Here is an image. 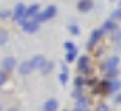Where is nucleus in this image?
Masks as SVG:
<instances>
[{
	"label": "nucleus",
	"instance_id": "1",
	"mask_svg": "<svg viewBox=\"0 0 121 111\" xmlns=\"http://www.w3.org/2000/svg\"><path fill=\"white\" fill-rule=\"evenodd\" d=\"M56 15V7H53V5H50V7H47L43 12H38L37 13V17L33 18L35 22H45V20H50V18H53Z\"/></svg>",
	"mask_w": 121,
	"mask_h": 111
},
{
	"label": "nucleus",
	"instance_id": "2",
	"mask_svg": "<svg viewBox=\"0 0 121 111\" xmlns=\"http://www.w3.org/2000/svg\"><path fill=\"white\" fill-rule=\"evenodd\" d=\"M20 25H22V28L27 32V33H35L37 30H38V27H40V23L38 22H35V20H20Z\"/></svg>",
	"mask_w": 121,
	"mask_h": 111
},
{
	"label": "nucleus",
	"instance_id": "3",
	"mask_svg": "<svg viewBox=\"0 0 121 111\" xmlns=\"http://www.w3.org/2000/svg\"><path fill=\"white\" fill-rule=\"evenodd\" d=\"M25 10H27V7H25L23 4H18V5L15 7V10H13V15H12V17L20 22V20L25 18Z\"/></svg>",
	"mask_w": 121,
	"mask_h": 111
},
{
	"label": "nucleus",
	"instance_id": "4",
	"mask_svg": "<svg viewBox=\"0 0 121 111\" xmlns=\"http://www.w3.org/2000/svg\"><path fill=\"white\" fill-rule=\"evenodd\" d=\"M38 12H40V7H38L37 4L27 7V10H25V20H27V18H35Z\"/></svg>",
	"mask_w": 121,
	"mask_h": 111
},
{
	"label": "nucleus",
	"instance_id": "5",
	"mask_svg": "<svg viewBox=\"0 0 121 111\" xmlns=\"http://www.w3.org/2000/svg\"><path fill=\"white\" fill-rule=\"evenodd\" d=\"M78 68H80V71H83V73H90V71H91V68H90V60H88L86 56H81V58L78 60Z\"/></svg>",
	"mask_w": 121,
	"mask_h": 111
},
{
	"label": "nucleus",
	"instance_id": "6",
	"mask_svg": "<svg viewBox=\"0 0 121 111\" xmlns=\"http://www.w3.org/2000/svg\"><path fill=\"white\" fill-rule=\"evenodd\" d=\"M118 65H119V58H118V56H111V58L106 61V65H104V70H106V71L118 70Z\"/></svg>",
	"mask_w": 121,
	"mask_h": 111
},
{
	"label": "nucleus",
	"instance_id": "7",
	"mask_svg": "<svg viewBox=\"0 0 121 111\" xmlns=\"http://www.w3.org/2000/svg\"><path fill=\"white\" fill-rule=\"evenodd\" d=\"M32 63V66H33V70L35 68H43L45 66V63H47V60H45V56H42V55H37V56H33V60L30 61Z\"/></svg>",
	"mask_w": 121,
	"mask_h": 111
},
{
	"label": "nucleus",
	"instance_id": "8",
	"mask_svg": "<svg viewBox=\"0 0 121 111\" xmlns=\"http://www.w3.org/2000/svg\"><path fill=\"white\" fill-rule=\"evenodd\" d=\"M93 0H80L78 2V9H80V12H90L91 9H93Z\"/></svg>",
	"mask_w": 121,
	"mask_h": 111
},
{
	"label": "nucleus",
	"instance_id": "9",
	"mask_svg": "<svg viewBox=\"0 0 121 111\" xmlns=\"http://www.w3.org/2000/svg\"><path fill=\"white\" fill-rule=\"evenodd\" d=\"M2 65H4V70L10 71V70H13V68H15V65H17V60H15L13 56H7V58H4Z\"/></svg>",
	"mask_w": 121,
	"mask_h": 111
},
{
	"label": "nucleus",
	"instance_id": "10",
	"mask_svg": "<svg viewBox=\"0 0 121 111\" xmlns=\"http://www.w3.org/2000/svg\"><path fill=\"white\" fill-rule=\"evenodd\" d=\"M121 88V83H119V80H108V91L109 93H116L118 90Z\"/></svg>",
	"mask_w": 121,
	"mask_h": 111
},
{
	"label": "nucleus",
	"instance_id": "11",
	"mask_svg": "<svg viewBox=\"0 0 121 111\" xmlns=\"http://www.w3.org/2000/svg\"><path fill=\"white\" fill-rule=\"evenodd\" d=\"M58 109V101L56 99H48L43 104V111H56Z\"/></svg>",
	"mask_w": 121,
	"mask_h": 111
},
{
	"label": "nucleus",
	"instance_id": "12",
	"mask_svg": "<svg viewBox=\"0 0 121 111\" xmlns=\"http://www.w3.org/2000/svg\"><path fill=\"white\" fill-rule=\"evenodd\" d=\"M32 71H33V66H32L30 61H23V63L20 65V73H22V75H28V73H32Z\"/></svg>",
	"mask_w": 121,
	"mask_h": 111
},
{
	"label": "nucleus",
	"instance_id": "13",
	"mask_svg": "<svg viewBox=\"0 0 121 111\" xmlns=\"http://www.w3.org/2000/svg\"><path fill=\"white\" fill-rule=\"evenodd\" d=\"M101 35H103V30H95L93 33H91V40H90V47L93 45V43H96L99 38H101Z\"/></svg>",
	"mask_w": 121,
	"mask_h": 111
},
{
	"label": "nucleus",
	"instance_id": "14",
	"mask_svg": "<svg viewBox=\"0 0 121 111\" xmlns=\"http://www.w3.org/2000/svg\"><path fill=\"white\" fill-rule=\"evenodd\" d=\"M86 106H88V99H86V98H78L76 109H86Z\"/></svg>",
	"mask_w": 121,
	"mask_h": 111
},
{
	"label": "nucleus",
	"instance_id": "15",
	"mask_svg": "<svg viewBox=\"0 0 121 111\" xmlns=\"http://www.w3.org/2000/svg\"><path fill=\"white\" fill-rule=\"evenodd\" d=\"M101 30H103V32H104V30H114V23H113V20H106Z\"/></svg>",
	"mask_w": 121,
	"mask_h": 111
},
{
	"label": "nucleus",
	"instance_id": "16",
	"mask_svg": "<svg viewBox=\"0 0 121 111\" xmlns=\"http://www.w3.org/2000/svg\"><path fill=\"white\" fill-rule=\"evenodd\" d=\"M9 40V33L7 32H0V45H5Z\"/></svg>",
	"mask_w": 121,
	"mask_h": 111
},
{
	"label": "nucleus",
	"instance_id": "17",
	"mask_svg": "<svg viewBox=\"0 0 121 111\" xmlns=\"http://www.w3.org/2000/svg\"><path fill=\"white\" fill-rule=\"evenodd\" d=\"M75 56H76V50L68 51V53H66V61H68V63H71V61L75 60Z\"/></svg>",
	"mask_w": 121,
	"mask_h": 111
},
{
	"label": "nucleus",
	"instance_id": "18",
	"mask_svg": "<svg viewBox=\"0 0 121 111\" xmlns=\"http://www.w3.org/2000/svg\"><path fill=\"white\" fill-rule=\"evenodd\" d=\"M119 18H121V9H118L111 13V20H119Z\"/></svg>",
	"mask_w": 121,
	"mask_h": 111
},
{
	"label": "nucleus",
	"instance_id": "19",
	"mask_svg": "<svg viewBox=\"0 0 121 111\" xmlns=\"http://www.w3.org/2000/svg\"><path fill=\"white\" fill-rule=\"evenodd\" d=\"M52 68H53V63H45V66L42 68V71H43V73H50Z\"/></svg>",
	"mask_w": 121,
	"mask_h": 111
},
{
	"label": "nucleus",
	"instance_id": "20",
	"mask_svg": "<svg viewBox=\"0 0 121 111\" xmlns=\"http://www.w3.org/2000/svg\"><path fill=\"white\" fill-rule=\"evenodd\" d=\"M65 48H66L68 51H71V50H76V47H75V43H73V42H66V43H65Z\"/></svg>",
	"mask_w": 121,
	"mask_h": 111
},
{
	"label": "nucleus",
	"instance_id": "21",
	"mask_svg": "<svg viewBox=\"0 0 121 111\" xmlns=\"http://www.w3.org/2000/svg\"><path fill=\"white\" fill-rule=\"evenodd\" d=\"M58 78H60V81H61V85H65V83L68 81V75H66V71H63V73H61V75H60Z\"/></svg>",
	"mask_w": 121,
	"mask_h": 111
},
{
	"label": "nucleus",
	"instance_id": "22",
	"mask_svg": "<svg viewBox=\"0 0 121 111\" xmlns=\"http://www.w3.org/2000/svg\"><path fill=\"white\" fill-rule=\"evenodd\" d=\"M70 32H71L73 35H78V33H80V28H78L76 25H70Z\"/></svg>",
	"mask_w": 121,
	"mask_h": 111
},
{
	"label": "nucleus",
	"instance_id": "23",
	"mask_svg": "<svg viewBox=\"0 0 121 111\" xmlns=\"http://www.w3.org/2000/svg\"><path fill=\"white\" fill-rule=\"evenodd\" d=\"M5 80H7V76H5V75H4L2 71H0V86H2V85L5 83Z\"/></svg>",
	"mask_w": 121,
	"mask_h": 111
},
{
	"label": "nucleus",
	"instance_id": "24",
	"mask_svg": "<svg viewBox=\"0 0 121 111\" xmlns=\"http://www.w3.org/2000/svg\"><path fill=\"white\" fill-rule=\"evenodd\" d=\"M75 83H76V88H80V86L83 85V78H76V81H75Z\"/></svg>",
	"mask_w": 121,
	"mask_h": 111
},
{
	"label": "nucleus",
	"instance_id": "25",
	"mask_svg": "<svg viewBox=\"0 0 121 111\" xmlns=\"http://www.w3.org/2000/svg\"><path fill=\"white\" fill-rule=\"evenodd\" d=\"M10 13H9V10H4V12H0V17H4V18H7Z\"/></svg>",
	"mask_w": 121,
	"mask_h": 111
},
{
	"label": "nucleus",
	"instance_id": "26",
	"mask_svg": "<svg viewBox=\"0 0 121 111\" xmlns=\"http://www.w3.org/2000/svg\"><path fill=\"white\" fill-rule=\"evenodd\" d=\"M114 103H118V104L121 103V93H119V94H116V98H114Z\"/></svg>",
	"mask_w": 121,
	"mask_h": 111
},
{
	"label": "nucleus",
	"instance_id": "27",
	"mask_svg": "<svg viewBox=\"0 0 121 111\" xmlns=\"http://www.w3.org/2000/svg\"><path fill=\"white\" fill-rule=\"evenodd\" d=\"M98 111H108V108H106V106H101V108H99Z\"/></svg>",
	"mask_w": 121,
	"mask_h": 111
},
{
	"label": "nucleus",
	"instance_id": "28",
	"mask_svg": "<svg viewBox=\"0 0 121 111\" xmlns=\"http://www.w3.org/2000/svg\"><path fill=\"white\" fill-rule=\"evenodd\" d=\"M9 111H18V109H17V108H10Z\"/></svg>",
	"mask_w": 121,
	"mask_h": 111
},
{
	"label": "nucleus",
	"instance_id": "29",
	"mask_svg": "<svg viewBox=\"0 0 121 111\" xmlns=\"http://www.w3.org/2000/svg\"><path fill=\"white\" fill-rule=\"evenodd\" d=\"M75 111H88V109H75Z\"/></svg>",
	"mask_w": 121,
	"mask_h": 111
},
{
	"label": "nucleus",
	"instance_id": "30",
	"mask_svg": "<svg viewBox=\"0 0 121 111\" xmlns=\"http://www.w3.org/2000/svg\"><path fill=\"white\" fill-rule=\"evenodd\" d=\"M0 109H2V104H0Z\"/></svg>",
	"mask_w": 121,
	"mask_h": 111
},
{
	"label": "nucleus",
	"instance_id": "31",
	"mask_svg": "<svg viewBox=\"0 0 121 111\" xmlns=\"http://www.w3.org/2000/svg\"><path fill=\"white\" fill-rule=\"evenodd\" d=\"M119 9H121V4H119Z\"/></svg>",
	"mask_w": 121,
	"mask_h": 111
}]
</instances>
